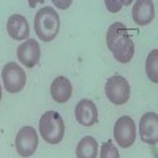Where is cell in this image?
<instances>
[{"label": "cell", "instance_id": "1", "mask_svg": "<svg viewBox=\"0 0 158 158\" xmlns=\"http://www.w3.org/2000/svg\"><path fill=\"white\" fill-rule=\"evenodd\" d=\"M106 44L117 62L128 63L135 56V43L122 22H114L106 32Z\"/></svg>", "mask_w": 158, "mask_h": 158}, {"label": "cell", "instance_id": "2", "mask_svg": "<svg viewBox=\"0 0 158 158\" xmlns=\"http://www.w3.org/2000/svg\"><path fill=\"white\" fill-rule=\"evenodd\" d=\"M60 30V18L51 6H43L35 15V32L41 41H52Z\"/></svg>", "mask_w": 158, "mask_h": 158}, {"label": "cell", "instance_id": "3", "mask_svg": "<svg viewBox=\"0 0 158 158\" xmlns=\"http://www.w3.org/2000/svg\"><path fill=\"white\" fill-rule=\"evenodd\" d=\"M38 131L48 144H59L65 135V122L57 111H46L38 123Z\"/></svg>", "mask_w": 158, "mask_h": 158}, {"label": "cell", "instance_id": "4", "mask_svg": "<svg viewBox=\"0 0 158 158\" xmlns=\"http://www.w3.org/2000/svg\"><path fill=\"white\" fill-rule=\"evenodd\" d=\"M104 92H106V97L111 103L117 104V106H122L130 98V84L123 76L115 74L108 79Z\"/></svg>", "mask_w": 158, "mask_h": 158}, {"label": "cell", "instance_id": "5", "mask_svg": "<svg viewBox=\"0 0 158 158\" xmlns=\"http://www.w3.org/2000/svg\"><path fill=\"white\" fill-rule=\"evenodd\" d=\"M2 81H3V87L10 94H18L25 87L27 77H25V71L18 63L10 62L2 70Z\"/></svg>", "mask_w": 158, "mask_h": 158}, {"label": "cell", "instance_id": "6", "mask_svg": "<svg viewBox=\"0 0 158 158\" xmlns=\"http://www.w3.org/2000/svg\"><path fill=\"white\" fill-rule=\"evenodd\" d=\"M114 139L117 142V146H120L123 149L133 146V142L136 141V125L133 122V118L128 115L118 118L114 125Z\"/></svg>", "mask_w": 158, "mask_h": 158}, {"label": "cell", "instance_id": "7", "mask_svg": "<svg viewBox=\"0 0 158 158\" xmlns=\"http://www.w3.org/2000/svg\"><path fill=\"white\" fill-rule=\"evenodd\" d=\"M15 147H16V152L21 156H25V158L32 156L35 153L36 147H38V133H36V130L32 128V127H22L16 135Z\"/></svg>", "mask_w": 158, "mask_h": 158}, {"label": "cell", "instance_id": "8", "mask_svg": "<svg viewBox=\"0 0 158 158\" xmlns=\"http://www.w3.org/2000/svg\"><path fill=\"white\" fill-rule=\"evenodd\" d=\"M139 136L144 142L155 146L158 142V115L155 112H146L139 120Z\"/></svg>", "mask_w": 158, "mask_h": 158}, {"label": "cell", "instance_id": "9", "mask_svg": "<svg viewBox=\"0 0 158 158\" xmlns=\"http://www.w3.org/2000/svg\"><path fill=\"white\" fill-rule=\"evenodd\" d=\"M76 120L84 127H94L98 122V109L92 100H81L74 108Z\"/></svg>", "mask_w": 158, "mask_h": 158}, {"label": "cell", "instance_id": "10", "mask_svg": "<svg viewBox=\"0 0 158 158\" xmlns=\"http://www.w3.org/2000/svg\"><path fill=\"white\" fill-rule=\"evenodd\" d=\"M40 44L36 40H25L18 48V59L25 68H33L40 62Z\"/></svg>", "mask_w": 158, "mask_h": 158}, {"label": "cell", "instance_id": "11", "mask_svg": "<svg viewBox=\"0 0 158 158\" xmlns=\"http://www.w3.org/2000/svg\"><path fill=\"white\" fill-rule=\"evenodd\" d=\"M6 30H8V35L13 40H16V41H25V40H29V35H30L29 22L21 15L10 16L6 22Z\"/></svg>", "mask_w": 158, "mask_h": 158}, {"label": "cell", "instance_id": "12", "mask_svg": "<svg viewBox=\"0 0 158 158\" xmlns=\"http://www.w3.org/2000/svg\"><path fill=\"white\" fill-rule=\"evenodd\" d=\"M131 16H133V21L138 25L150 24L155 18V3L150 2V0H138V2L133 3Z\"/></svg>", "mask_w": 158, "mask_h": 158}, {"label": "cell", "instance_id": "13", "mask_svg": "<svg viewBox=\"0 0 158 158\" xmlns=\"http://www.w3.org/2000/svg\"><path fill=\"white\" fill-rule=\"evenodd\" d=\"M73 85L67 77L59 76L51 82V97L56 103H67L71 98Z\"/></svg>", "mask_w": 158, "mask_h": 158}, {"label": "cell", "instance_id": "14", "mask_svg": "<svg viewBox=\"0 0 158 158\" xmlns=\"http://www.w3.org/2000/svg\"><path fill=\"white\" fill-rule=\"evenodd\" d=\"M98 156V142L95 138L85 136L76 146V158H97Z\"/></svg>", "mask_w": 158, "mask_h": 158}, {"label": "cell", "instance_id": "15", "mask_svg": "<svg viewBox=\"0 0 158 158\" xmlns=\"http://www.w3.org/2000/svg\"><path fill=\"white\" fill-rule=\"evenodd\" d=\"M146 71H147V76L150 81L153 84H158V51L156 49H153L147 57Z\"/></svg>", "mask_w": 158, "mask_h": 158}, {"label": "cell", "instance_id": "16", "mask_svg": "<svg viewBox=\"0 0 158 158\" xmlns=\"http://www.w3.org/2000/svg\"><path fill=\"white\" fill-rule=\"evenodd\" d=\"M100 158H120V155H118V150H117V147L114 146L112 141H106V142L101 146Z\"/></svg>", "mask_w": 158, "mask_h": 158}, {"label": "cell", "instance_id": "17", "mask_svg": "<svg viewBox=\"0 0 158 158\" xmlns=\"http://www.w3.org/2000/svg\"><path fill=\"white\" fill-rule=\"evenodd\" d=\"M125 3H130V2H128V0H127V2H111V0H106V5H108L109 11H118L122 8V5H125Z\"/></svg>", "mask_w": 158, "mask_h": 158}, {"label": "cell", "instance_id": "18", "mask_svg": "<svg viewBox=\"0 0 158 158\" xmlns=\"http://www.w3.org/2000/svg\"><path fill=\"white\" fill-rule=\"evenodd\" d=\"M0 100H2V85H0Z\"/></svg>", "mask_w": 158, "mask_h": 158}]
</instances>
